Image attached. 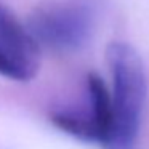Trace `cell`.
<instances>
[{"instance_id": "obj_1", "label": "cell", "mask_w": 149, "mask_h": 149, "mask_svg": "<svg viewBox=\"0 0 149 149\" xmlns=\"http://www.w3.org/2000/svg\"><path fill=\"white\" fill-rule=\"evenodd\" d=\"M112 91V123L104 149H135L148 98V77L141 56L130 43L112 42L106 52Z\"/></svg>"}, {"instance_id": "obj_2", "label": "cell", "mask_w": 149, "mask_h": 149, "mask_svg": "<svg viewBox=\"0 0 149 149\" xmlns=\"http://www.w3.org/2000/svg\"><path fill=\"white\" fill-rule=\"evenodd\" d=\"M100 16V0H50L32 11L27 29L40 48L72 53L88 43Z\"/></svg>"}, {"instance_id": "obj_3", "label": "cell", "mask_w": 149, "mask_h": 149, "mask_svg": "<svg viewBox=\"0 0 149 149\" xmlns=\"http://www.w3.org/2000/svg\"><path fill=\"white\" fill-rule=\"evenodd\" d=\"M52 122L64 133L87 143L103 146L107 141L112 123L111 95L98 74L85 79L84 98L74 106L58 107L50 116Z\"/></svg>"}, {"instance_id": "obj_4", "label": "cell", "mask_w": 149, "mask_h": 149, "mask_svg": "<svg viewBox=\"0 0 149 149\" xmlns=\"http://www.w3.org/2000/svg\"><path fill=\"white\" fill-rule=\"evenodd\" d=\"M40 66V47L23 24L0 2V75L27 82Z\"/></svg>"}]
</instances>
